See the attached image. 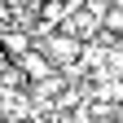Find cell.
<instances>
[{
	"label": "cell",
	"mask_w": 123,
	"mask_h": 123,
	"mask_svg": "<svg viewBox=\"0 0 123 123\" xmlns=\"http://www.w3.org/2000/svg\"><path fill=\"white\" fill-rule=\"evenodd\" d=\"M79 53H84V40H75L70 31L53 35V40H49V49H44V57H49L53 66H75V62H79Z\"/></svg>",
	"instance_id": "6da1fadb"
},
{
	"label": "cell",
	"mask_w": 123,
	"mask_h": 123,
	"mask_svg": "<svg viewBox=\"0 0 123 123\" xmlns=\"http://www.w3.org/2000/svg\"><path fill=\"white\" fill-rule=\"evenodd\" d=\"M18 66H22V75H26V79H44L49 70H57V66H53V62L44 57L40 49H22V53H18Z\"/></svg>",
	"instance_id": "7a4b0ae2"
},
{
	"label": "cell",
	"mask_w": 123,
	"mask_h": 123,
	"mask_svg": "<svg viewBox=\"0 0 123 123\" xmlns=\"http://www.w3.org/2000/svg\"><path fill=\"white\" fill-rule=\"evenodd\" d=\"M97 22H101V31H114V35H123V9H119V5H105Z\"/></svg>",
	"instance_id": "3957f363"
},
{
	"label": "cell",
	"mask_w": 123,
	"mask_h": 123,
	"mask_svg": "<svg viewBox=\"0 0 123 123\" xmlns=\"http://www.w3.org/2000/svg\"><path fill=\"white\" fill-rule=\"evenodd\" d=\"M114 5H119V9H123V0H114Z\"/></svg>",
	"instance_id": "277c9868"
}]
</instances>
